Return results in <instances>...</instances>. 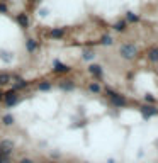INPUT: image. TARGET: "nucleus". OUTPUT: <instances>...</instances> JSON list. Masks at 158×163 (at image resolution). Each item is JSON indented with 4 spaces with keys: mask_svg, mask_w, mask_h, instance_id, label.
<instances>
[{
    "mask_svg": "<svg viewBox=\"0 0 158 163\" xmlns=\"http://www.w3.org/2000/svg\"><path fill=\"white\" fill-rule=\"evenodd\" d=\"M121 56L122 58H126V60H131V58H134L136 56V53H138V49L133 44H122L121 46Z\"/></svg>",
    "mask_w": 158,
    "mask_h": 163,
    "instance_id": "nucleus-1",
    "label": "nucleus"
},
{
    "mask_svg": "<svg viewBox=\"0 0 158 163\" xmlns=\"http://www.w3.org/2000/svg\"><path fill=\"white\" fill-rule=\"evenodd\" d=\"M12 150H14V143H12L10 139H4V141H0V153H2V155L9 156Z\"/></svg>",
    "mask_w": 158,
    "mask_h": 163,
    "instance_id": "nucleus-2",
    "label": "nucleus"
},
{
    "mask_svg": "<svg viewBox=\"0 0 158 163\" xmlns=\"http://www.w3.org/2000/svg\"><path fill=\"white\" fill-rule=\"evenodd\" d=\"M4 102H5V105H14L17 102V99H19V95H17V92L16 90H10V92H7L4 97Z\"/></svg>",
    "mask_w": 158,
    "mask_h": 163,
    "instance_id": "nucleus-3",
    "label": "nucleus"
},
{
    "mask_svg": "<svg viewBox=\"0 0 158 163\" xmlns=\"http://www.w3.org/2000/svg\"><path fill=\"white\" fill-rule=\"evenodd\" d=\"M109 95H111V100L114 102V105H119V107H121V105H124V104H126L124 97H121V95L114 94V92H111V90H109Z\"/></svg>",
    "mask_w": 158,
    "mask_h": 163,
    "instance_id": "nucleus-4",
    "label": "nucleus"
},
{
    "mask_svg": "<svg viewBox=\"0 0 158 163\" xmlns=\"http://www.w3.org/2000/svg\"><path fill=\"white\" fill-rule=\"evenodd\" d=\"M68 70L70 68L65 63H61V61H54V71H56V73H66Z\"/></svg>",
    "mask_w": 158,
    "mask_h": 163,
    "instance_id": "nucleus-5",
    "label": "nucleus"
},
{
    "mask_svg": "<svg viewBox=\"0 0 158 163\" xmlns=\"http://www.w3.org/2000/svg\"><path fill=\"white\" fill-rule=\"evenodd\" d=\"M141 112L146 117H150V116H157V114H158V109H155V107H151V105H150V107L146 105V107H143V109H141Z\"/></svg>",
    "mask_w": 158,
    "mask_h": 163,
    "instance_id": "nucleus-6",
    "label": "nucleus"
},
{
    "mask_svg": "<svg viewBox=\"0 0 158 163\" xmlns=\"http://www.w3.org/2000/svg\"><path fill=\"white\" fill-rule=\"evenodd\" d=\"M90 73L95 75V77H102V66H99V65H90Z\"/></svg>",
    "mask_w": 158,
    "mask_h": 163,
    "instance_id": "nucleus-7",
    "label": "nucleus"
},
{
    "mask_svg": "<svg viewBox=\"0 0 158 163\" xmlns=\"http://www.w3.org/2000/svg\"><path fill=\"white\" fill-rule=\"evenodd\" d=\"M26 48H27V51H29V53H32V51H36L37 44H36V41H34V39H27Z\"/></svg>",
    "mask_w": 158,
    "mask_h": 163,
    "instance_id": "nucleus-8",
    "label": "nucleus"
},
{
    "mask_svg": "<svg viewBox=\"0 0 158 163\" xmlns=\"http://www.w3.org/2000/svg\"><path fill=\"white\" fill-rule=\"evenodd\" d=\"M148 58L151 60V61H155V63H157V61H158V48H153L151 51L148 53Z\"/></svg>",
    "mask_w": 158,
    "mask_h": 163,
    "instance_id": "nucleus-9",
    "label": "nucleus"
},
{
    "mask_svg": "<svg viewBox=\"0 0 158 163\" xmlns=\"http://www.w3.org/2000/svg\"><path fill=\"white\" fill-rule=\"evenodd\" d=\"M10 82V75L9 73H0V85H5Z\"/></svg>",
    "mask_w": 158,
    "mask_h": 163,
    "instance_id": "nucleus-10",
    "label": "nucleus"
},
{
    "mask_svg": "<svg viewBox=\"0 0 158 163\" xmlns=\"http://www.w3.org/2000/svg\"><path fill=\"white\" fill-rule=\"evenodd\" d=\"M2 122H4L5 126H10L12 122H14V117H12L10 114H5V116L2 117Z\"/></svg>",
    "mask_w": 158,
    "mask_h": 163,
    "instance_id": "nucleus-11",
    "label": "nucleus"
},
{
    "mask_svg": "<svg viewBox=\"0 0 158 163\" xmlns=\"http://www.w3.org/2000/svg\"><path fill=\"white\" fill-rule=\"evenodd\" d=\"M17 21L21 22L22 27H27V17L24 16V14H19V16H17Z\"/></svg>",
    "mask_w": 158,
    "mask_h": 163,
    "instance_id": "nucleus-12",
    "label": "nucleus"
},
{
    "mask_svg": "<svg viewBox=\"0 0 158 163\" xmlns=\"http://www.w3.org/2000/svg\"><path fill=\"white\" fill-rule=\"evenodd\" d=\"M63 36V29H53L51 31V37H61Z\"/></svg>",
    "mask_w": 158,
    "mask_h": 163,
    "instance_id": "nucleus-13",
    "label": "nucleus"
},
{
    "mask_svg": "<svg viewBox=\"0 0 158 163\" xmlns=\"http://www.w3.org/2000/svg\"><path fill=\"white\" fill-rule=\"evenodd\" d=\"M61 89H63V90H73V83L66 80V82H63V83H61Z\"/></svg>",
    "mask_w": 158,
    "mask_h": 163,
    "instance_id": "nucleus-14",
    "label": "nucleus"
},
{
    "mask_svg": "<svg viewBox=\"0 0 158 163\" xmlns=\"http://www.w3.org/2000/svg\"><path fill=\"white\" fill-rule=\"evenodd\" d=\"M100 42H102V44H105V46H109V44H112V37L111 36H104Z\"/></svg>",
    "mask_w": 158,
    "mask_h": 163,
    "instance_id": "nucleus-15",
    "label": "nucleus"
},
{
    "mask_svg": "<svg viewBox=\"0 0 158 163\" xmlns=\"http://www.w3.org/2000/svg\"><path fill=\"white\" fill-rule=\"evenodd\" d=\"M114 29L116 31H124L126 29V22H117L116 26H114Z\"/></svg>",
    "mask_w": 158,
    "mask_h": 163,
    "instance_id": "nucleus-16",
    "label": "nucleus"
},
{
    "mask_svg": "<svg viewBox=\"0 0 158 163\" xmlns=\"http://www.w3.org/2000/svg\"><path fill=\"white\" fill-rule=\"evenodd\" d=\"M0 56H2L4 60H7V61H10V60H12L10 53H4V51H0Z\"/></svg>",
    "mask_w": 158,
    "mask_h": 163,
    "instance_id": "nucleus-17",
    "label": "nucleus"
},
{
    "mask_svg": "<svg viewBox=\"0 0 158 163\" xmlns=\"http://www.w3.org/2000/svg\"><path fill=\"white\" fill-rule=\"evenodd\" d=\"M49 89H51V83H48V82L39 85V90H49Z\"/></svg>",
    "mask_w": 158,
    "mask_h": 163,
    "instance_id": "nucleus-18",
    "label": "nucleus"
},
{
    "mask_svg": "<svg viewBox=\"0 0 158 163\" xmlns=\"http://www.w3.org/2000/svg\"><path fill=\"white\" fill-rule=\"evenodd\" d=\"M94 58V53L92 51H85L83 53V60H92Z\"/></svg>",
    "mask_w": 158,
    "mask_h": 163,
    "instance_id": "nucleus-19",
    "label": "nucleus"
},
{
    "mask_svg": "<svg viewBox=\"0 0 158 163\" xmlns=\"http://www.w3.org/2000/svg\"><path fill=\"white\" fill-rule=\"evenodd\" d=\"M127 21H138V17L134 16V14H133V12H127Z\"/></svg>",
    "mask_w": 158,
    "mask_h": 163,
    "instance_id": "nucleus-20",
    "label": "nucleus"
},
{
    "mask_svg": "<svg viewBox=\"0 0 158 163\" xmlns=\"http://www.w3.org/2000/svg\"><path fill=\"white\" fill-rule=\"evenodd\" d=\"M90 90H92V92H100V87L97 83H92L90 85Z\"/></svg>",
    "mask_w": 158,
    "mask_h": 163,
    "instance_id": "nucleus-21",
    "label": "nucleus"
},
{
    "mask_svg": "<svg viewBox=\"0 0 158 163\" xmlns=\"http://www.w3.org/2000/svg\"><path fill=\"white\" fill-rule=\"evenodd\" d=\"M0 163H9V158L5 155H2V153H0Z\"/></svg>",
    "mask_w": 158,
    "mask_h": 163,
    "instance_id": "nucleus-22",
    "label": "nucleus"
},
{
    "mask_svg": "<svg viewBox=\"0 0 158 163\" xmlns=\"http://www.w3.org/2000/svg\"><path fill=\"white\" fill-rule=\"evenodd\" d=\"M19 163H34L32 160H29V158H24V160H21Z\"/></svg>",
    "mask_w": 158,
    "mask_h": 163,
    "instance_id": "nucleus-23",
    "label": "nucleus"
},
{
    "mask_svg": "<svg viewBox=\"0 0 158 163\" xmlns=\"http://www.w3.org/2000/svg\"><path fill=\"white\" fill-rule=\"evenodd\" d=\"M146 100H148V102H155V99H153L151 95H146Z\"/></svg>",
    "mask_w": 158,
    "mask_h": 163,
    "instance_id": "nucleus-24",
    "label": "nucleus"
},
{
    "mask_svg": "<svg viewBox=\"0 0 158 163\" xmlns=\"http://www.w3.org/2000/svg\"><path fill=\"white\" fill-rule=\"evenodd\" d=\"M0 10H2V12H5V10H7V7L4 5V4H0Z\"/></svg>",
    "mask_w": 158,
    "mask_h": 163,
    "instance_id": "nucleus-25",
    "label": "nucleus"
},
{
    "mask_svg": "<svg viewBox=\"0 0 158 163\" xmlns=\"http://www.w3.org/2000/svg\"><path fill=\"white\" fill-rule=\"evenodd\" d=\"M48 163H54V162H48Z\"/></svg>",
    "mask_w": 158,
    "mask_h": 163,
    "instance_id": "nucleus-26",
    "label": "nucleus"
},
{
    "mask_svg": "<svg viewBox=\"0 0 158 163\" xmlns=\"http://www.w3.org/2000/svg\"><path fill=\"white\" fill-rule=\"evenodd\" d=\"M0 99H2V94H0Z\"/></svg>",
    "mask_w": 158,
    "mask_h": 163,
    "instance_id": "nucleus-27",
    "label": "nucleus"
}]
</instances>
